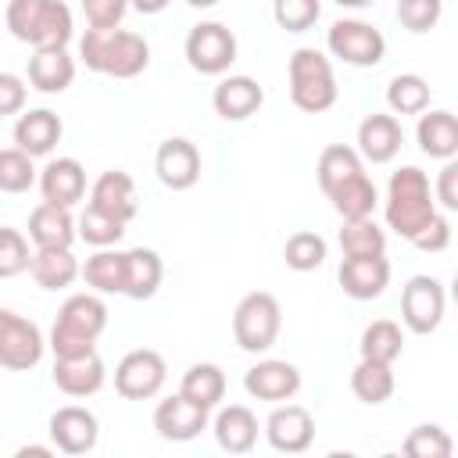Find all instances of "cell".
Returning <instances> with one entry per match:
<instances>
[{"mask_svg": "<svg viewBox=\"0 0 458 458\" xmlns=\"http://www.w3.org/2000/svg\"><path fill=\"white\" fill-rule=\"evenodd\" d=\"M79 57L93 72H104L114 79H132L147 68L150 47L143 36H136L129 29H86L79 39Z\"/></svg>", "mask_w": 458, "mask_h": 458, "instance_id": "1", "label": "cell"}, {"mask_svg": "<svg viewBox=\"0 0 458 458\" xmlns=\"http://www.w3.org/2000/svg\"><path fill=\"white\" fill-rule=\"evenodd\" d=\"M107 326V308L97 293H72L61 311L57 322L50 329V351L54 358H79V354H93L97 351V336Z\"/></svg>", "mask_w": 458, "mask_h": 458, "instance_id": "2", "label": "cell"}, {"mask_svg": "<svg viewBox=\"0 0 458 458\" xmlns=\"http://www.w3.org/2000/svg\"><path fill=\"white\" fill-rule=\"evenodd\" d=\"M433 215H437V204H433L426 172L415 165L397 168L386 186V225L401 240H415L429 225Z\"/></svg>", "mask_w": 458, "mask_h": 458, "instance_id": "3", "label": "cell"}, {"mask_svg": "<svg viewBox=\"0 0 458 458\" xmlns=\"http://www.w3.org/2000/svg\"><path fill=\"white\" fill-rule=\"evenodd\" d=\"M7 29L14 39L29 47H68L72 39V11L61 0H11Z\"/></svg>", "mask_w": 458, "mask_h": 458, "instance_id": "4", "label": "cell"}, {"mask_svg": "<svg viewBox=\"0 0 458 458\" xmlns=\"http://www.w3.org/2000/svg\"><path fill=\"white\" fill-rule=\"evenodd\" d=\"M290 100L308 114H322L336 104V79L322 50L301 47L290 54Z\"/></svg>", "mask_w": 458, "mask_h": 458, "instance_id": "5", "label": "cell"}, {"mask_svg": "<svg viewBox=\"0 0 458 458\" xmlns=\"http://www.w3.org/2000/svg\"><path fill=\"white\" fill-rule=\"evenodd\" d=\"M279 326H283V311H279V301L265 290H254L247 293L236 311H233V336L243 351L250 354H261L276 344L279 336Z\"/></svg>", "mask_w": 458, "mask_h": 458, "instance_id": "6", "label": "cell"}, {"mask_svg": "<svg viewBox=\"0 0 458 458\" xmlns=\"http://www.w3.org/2000/svg\"><path fill=\"white\" fill-rule=\"evenodd\" d=\"M326 47H329L333 57H340L344 64H354V68H372L386 54L383 32L369 21H358V18L333 21L329 32H326Z\"/></svg>", "mask_w": 458, "mask_h": 458, "instance_id": "7", "label": "cell"}, {"mask_svg": "<svg viewBox=\"0 0 458 458\" xmlns=\"http://www.w3.org/2000/svg\"><path fill=\"white\" fill-rule=\"evenodd\" d=\"M43 333L32 318H21L18 311L0 308V365L11 372H29L43 358Z\"/></svg>", "mask_w": 458, "mask_h": 458, "instance_id": "8", "label": "cell"}, {"mask_svg": "<svg viewBox=\"0 0 458 458\" xmlns=\"http://www.w3.org/2000/svg\"><path fill=\"white\" fill-rule=\"evenodd\" d=\"M186 61L200 75H222L236 61V36L222 21H200L186 36Z\"/></svg>", "mask_w": 458, "mask_h": 458, "instance_id": "9", "label": "cell"}, {"mask_svg": "<svg viewBox=\"0 0 458 458\" xmlns=\"http://www.w3.org/2000/svg\"><path fill=\"white\" fill-rule=\"evenodd\" d=\"M165 372L168 369L157 351H150V347L129 351L114 369V390L125 401H150L165 386Z\"/></svg>", "mask_w": 458, "mask_h": 458, "instance_id": "10", "label": "cell"}, {"mask_svg": "<svg viewBox=\"0 0 458 458\" xmlns=\"http://www.w3.org/2000/svg\"><path fill=\"white\" fill-rule=\"evenodd\" d=\"M444 304H447V297H444L440 279H433V276H411L408 286H404V293H401V318H404V326L411 333L426 336V333H433L440 326Z\"/></svg>", "mask_w": 458, "mask_h": 458, "instance_id": "11", "label": "cell"}, {"mask_svg": "<svg viewBox=\"0 0 458 458\" xmlns=\"http://www.w3.org/2000/svg\"><path fill=\"white\" fill-rule=\"evenodd\" d=\"M97 437H100V426H97V415L89 408H79V404H64L50 415V440L57 451L64 454H86L97 447Z\"/></svg>", "mask_w": 458, "mask_h": 458, "instance_id": "12", "label": "cell"}, {"mask_svg": "<svg viewBox=\"0 0 458 458\" xmlns=\"http://www.w3.org/2000/svg\"><path fill=\"white\" fill-rule=\"evenodd\" d=\"M265 437H268V444H272L276 451H283V454H301V451H308L311 440H315V419H311V411L301 408V404H283V408H276V411L268 415Z\"/></svg>", "mask_w": 458, "mask_h": 458, "instance_id": "13", "label": "cell"}, {"mask_svg": "<svg viewBox=\"0 0 458 458\" xmlns=\"http://www.w3.org/2000/svg\"><path fill=\"white\" fill-rule=\"evenodd\" d=\"M243 390L258 401H290L301 390V372H297V365H290L283 358H265L247 369Z\"/></svg>", "mask_w": 458, "mask_h": 458, "instance_id": "14", "label": "cell"}, {"mask_svg": "<svg viewBox=\"0 0 458 458\" xmlns=\"http://www.w3.org/2000/svg\"><path fill=\"white\" fill-rule=\"evenodd\" d=\"M154 172L157 179L168 186V190H190L197 179H200V154L190 140L182 136H172L157 147V157H154Z\"/></svg>", "mask_w": 458, "mask_h": 458, "instance_id": "15", "label": "cell"}, {"mask_svg": "<svg viewBox=\"0 0 458 458\" xmlns=\"http://www.w3.org/2000/svg\"><path fill=\"white\" fill-rule=\"evenodd\" d=\"M340 286L347 297L354 301H372L386 290L390 283V261L379 254V258H344L340 261V272H336Z\"/></svg>", "mask_w": 458, "mask_h": 458, "instance_id": "16", "label": "cell"}, {"mask_svg": "<svg viewBox=\"0 0 458 458\" xmlns=\"http://www.w3.org/2000/svg\"><path fill=\"white\" fill-rule=\"evenodd\" d=\"M39 193L47 204L75 208L86 193V172L75 157H57L39 172Z\"/></svg>", "mask_w": 458, "mask_h": 458, "instance_id": "17", "label": "cell"}, {"mask_svg": "<svg viewBox=\"0 0 458 458\" xmlns=\"http://www.w3.org/2000/svg\"><path fill=\"white\" fill-rule=\"evenodd\" d=\"M211 104H215V111L225 122H243V118H250L265 104V89L250 75H229V79H222L215 86Z\"/></svg>", "mask_w": 458, "mask_h": 458, "instance_id": "18", "label": "cell"}, {"mask_svg": "<svg viewBox=\"0 0 458 458\" xmlns=\"http://www.w3.org/2000/svg\"><path fill=\"white\" fill-rule=\"evenodd\" d=\"M204 426H208V411L197 408L193 401H186L182 394L165 397L154 408V429L165 440H193V437H200Z\"/></svg>", "mask_w": 458, "mask_h": 458, "instance_id": "19", "label": "cell"}, {"mask_svg": "<svg viewBox=\"0 0 458 458\" xmlns=\"http://www.w3.org/2000/svg\"><path fill=\"white\" fill-rule=\"evenodd\" d=\"M401 150V122L394 114H369L358 125V154L372 165L394 161Z\"/></svg>", "mask_w": 458, "mask_h": 458, "instance_id": "20", "label": "cell"}, {"mask_svg": "<svg viewBox=\"0 0 458 458\" xmlns=\"http://www.w3.org/2000/svg\"><path fill=\"white\" fill-rule=\"evenodd\" d=\"M54 383L68 397H89L104 386V361L97 351L79 358H54Z\"/></svg>", "mask_w": 458, "mask_h": 458, "instance_id": "21", "label": "cell"}, {"mask_svg": "<svg viewBox=\"0 0 458 458\" xmlns=\"http://www.w3.org/2000/svg\"><path fill=\"white\" fill-rule=\"evenodd\" d=\"M75 79V61L64 47H39L29 57V82L39 93H64Z\"/></svg>", "mask_w": 458, "mask_h": 458, "instance_id": "22", "label": "cell"}, {"mask_svg": "<svg viewBox=\"0 0 458 458\" xmlns=\"http://www.w3.org/2000/svg\"><path fill=\"white\" fill-rule=\"evenodd\" d=\"M57 140H61V118L54 111H47V107H36V111H29V114H21L14 122V143L29 157L50 154L57 147Z\"/></svg>", "mask_w": 458, "mask_h": 458, "instance_id": "23", "label": "cell"}, {"mask_svg": "<svg viewBox=\"0 0 458 458\" xmlns=\"http://www.w3.org/2000/svg\"><path fill=\"white\" fill-rule=\"evenodd\" d=\"M89 204L100 208V211H107V215H114V218H122V222L129 225L132 215H136V186H132V179H129L125 172L111 168V172H104V175L93 182Z\"/></svg>", "mask_w": 458, "mask_h": 458, "instance_id": "24", "label": "cell"}, {"mask_svg": "<svg viewBox=\"0 0 458 458\" xmlns=\"http://www.w3.org/2000/svg\"><path fill=\"white\" fill-rule=\"evenodd\" d=\"M215 440L229 454H247L258 444V419L243 404H229L215 415Z\"/></svg>", "mask_w": 458, "mask_h": 458, "instance_id": "25", "label": "cell"}, {"mask_svg": "<svg viewBox=\"0 0 458 458\" xmlns=\"http://www.w3.org/2000/svg\"><path fill=\"white\" fill-rule=\"evenodd\" d=\"M415 140H419L422 154L440 157V161H451V157L458 154V118H454L451 111H429V114H419Z\"/></svg>", "mask_w": 458, "mask_h": 458, "instance_id": "26", "label": "cell"}, {"mask_svg": "<svg viewBox=\"0 0 458 458\" xmlns=\"http://www.w3.org/2000/svg\"><path fill=\"white\" fill-rule=\"evenodd\" d=\"M29 272L36 286L43 290H64L79 279V261L72 258V247H36Z\"/></svg>", "mask_w": 458, "mask_h": 458, "instance_id": "27", "label": "cell"}, {"mask_svg": "<svg viewBox=\"0 0 458 458\" xmlns=\"http://www.w3.org/2000/svg\"><path fill=\"white\" fill-rule=\"evenodd\" d=\"M29 240L36 247H72L75 240V218L68 215V208L57 204H39L29 215Z\"/></svg>", "mask_w": 458, "mask_h": 458, "instance_id": "28", "label": "cell"}, {"mask_svg": "<svg viewBox=\"0 0 458 458\" xmlns=\"http://www.w3.org/2000/svg\"><path fill=\"white\" fill-rule=\"evenodd\" d=\"M161 276H165V268H161L157 250H150V247L125 250V290H122L125 297H132V301L154 297L161 286Z\"/></svg>", "mask_w": 458, "mask_h": 458, "instance_id": "29", "label": "cell"}, {"mask_svg": "<svg viewBox=\"0 0 458 458\" xmlns=\"http://www.w3.org/2000/svg\"><path fill=\"white\" fill-rule=\"evenodd\" d=\"M326 197L333 200V208H336V215L344 222L372 218V211H376V186H372V179L365 172H354L351 179H344L340 186H333Z\"/></svg>", "mask_w": 458, "mask_h": 458, "instance_id": "30", "label": "cell"}, {"mask_svg": "<svg viewBox=\"0 0 458 458\" xmlns=\"http://www.w3.org/2000/svg\"><path fill=\"white\" fill-rule=\"evenodd\" d=\"M179 394H182L186 401H193L197 408L211 411V408L225 397V372H222L218 365H211V361L190 365V369H186V376H182Z\"/></svg>", "mask_w": 458, "mask_h": 458, "instance_id": "31", "label": "cell"}, {"mask_svg": "<svg viewBox=\"0 0 458 458\" xmlns=\"http://www.w3.org/2000/svg\"><path fill=\"white\" fill-rule=\"evenodd\" d=\"M79 276L97 293H122L125 290V254L100 247L97 254L86 258V265H79Z\"/></svg>", "mask_w": 458, "mask_h": 458, "instance_id": "32", "label": "cell"}, {"mask_svg": "<svg viewBox=\"0 0 458 458\" xmlns=\"http://www.w3.org/2000/svg\"><path fill=\"white\" fill-rule=\"evenodd\" d=\"M401 347H404V336H401V326L390 322V318H376L372 326H365L361 333V358L369 361H383V365H394L401 358Z\"/></svg>", "mask_w": 458, "mask_h": 458, "instance_id": "33", "label": "cell"}, {"mask_svg": "<svg viewBox=\"0 0 458 458\" xmlns=\"http://www.w3.org/2000/svg\"><path fill=\"white\" fill-rule=\"evenodd\" d=\"M351 390H354V397L365 401V404H383V401H390V394H394V372H390V365L361 358V361L354 365V372H351Z\"/></svg>", "mask_w": 458, "mask_h": 458, "instance_id": "34", "label": "cell"}, {"mask_svg": "<svg viewBox=\"0 0 458 458\" xmlns=\"http://www.w3.org/2000/svg\"><path fill=\"white\" fill-rule=\"evenodd\" d=\"M340 250H344V258H379L386 250V233L372 218L344 222V229H340Z\"/></svg>", "mask_w": 458, "mask_h": 458, "instance_id": "35", "label": "cell"}, {"mask_svg": "<svg viewBox=\"0 0 458 458\" xmlns=\"http://www.w3.org/2000/svg\"><path fill=\"white\" fill-rule=\"evenodd\" d=\"M318 186L322 193H329L333 186H340L344 179H351L354 172H361V157L354 147H344V143H329L322 154H318Z\"/></svg>", "mask_w": 458, "mask_h": 458, "instance_id": "36", "label": "cell"}, {"mask_svg": "<svg viewBox=\"0 0 458 458\" xmlns=\"http://www.w3.org/2000/svg\"><path fill=\"white\" fill-rule=\"evenodd\" d=\"M386 104L394 114H422L429 107V86L422 75H394L386 86Z\"/></svg>", "mask_w": 458, "mask_h": 458, "instance_id": "37", "label": "cell"}, {"mask_svg": "<svg viewBox=\"0 0 458 458\" xmlns=\"http://www.w3.org/2000/svg\"><path fill=\"white\" fill-rule=\"evenodd\" d=\"M75 225H79L75 236H82V240L93 243V247H111V243H118L122 233H125V222H122V218H114V215H107V211H100V208H93V204H86V211L79 215Z\"/></svg>", "mask_w": 458, "mask_h": 458, "instance_id": "38", "label": "cell"}, {"mask_svg": "<svg viewBox=\"0 0 458 458\" xmlns=\"http://www.w3.org/2000/svg\"><path fill=\"white\" fill-rule=\"evenodd\" d=\"M283 261L293 272H311L326 261V240L318 233H293L283 247Z\"/></svg>", "mask_w": 458, "mask_h": 458, "instance_id": "39", "label": "cell"}, {"mask_svg": "<svg viewBox=\"0 0 458 458\" xmlns=\"http://www.w3.org/2000/svg\"><path fill=\"white\" fill-rule=\"evenodd\" d=\"M32 182H36L32 157L18 147L0 150V193H25Z\"/></svg>", "mask_w": 458, "mask_h": 458, "instance_id": "40", "label": "cell"}, {"mask_svg": "<svg viewBox=\"0 0 458 458\" xmlns=\"http://www.w3.org/2000/svg\"><path fill=\"white\" fill-rule=\"evenodd\" d=\"M322 4L318 0H272V18L286 32H304L318 21Z\"/></svg>", "mask_w": 458, "mask_h": 458, "instance_id": "41", "label": "cell"}, {"mask_svg": "<svg viewBox=\"0 0 458 458\" xmlns=\"http://www.w3.org/2000/svg\"><path fill=\"white\" fill-rule=\"evenodd\" d=\"M404 454H411V458H447L451 454V437L440 426H415L404 437Z\"/></svg>", "mask_w": 458, "mask_h": 458, "instance_id": "42", "label": "cell"}, {"mask_svg": "<svg viewBox=\"0 0 458 458\" xmlns=\"http://www.w3.org/2000/svg\"><path fill=\"white\" fill-rule=\"evenodd\" d=\"M29 261H32L29 240H25L18 229L0 225V279H11V276H18V272H25Z\"/></svg>", "mask_w": 458, "mask_h": 458, "instance_id": "43", "label": "cell"}, {"mask_svg": "<svg viewBox=\"0 0 458 458\" xmlns=\"http://www.w3.org/2000/svg\"><path fill=\"white\" fill-rule=\"evenodd\" d=\"M444 14V0H397V18L408 32H429Z\"/></svg>", "mask_w": 458, "mask_h": 458, "instance_id": "44", "label": "cell"}, {"mask_svg": "<svg viewBox=\"0 0 458 458\" xmlns=\"http://www.w3.org/2000/svg\"><path fill=\"white\" fill-rule=\"evenodd\" d=\"M129 0H82V14L89 21V29H118V21L125 18Z\"/></svg>", "mask_w": 458, "mask_h": 458, "instance_id": "45", "label": "cell"}, {"mask_svg": "<svg viewBox=\"0 0 458 458\" xmlns=\"http://www.w3.org/2000/svg\"><path fill=\"white\" fill-rule=\"evenodd\" d=\"M419 250H429V254H437V250H444L447 243H451V222L444 218V215H433L429 218V225L411 240Z\"/></svg>", "mask_w": 458, "mask_h": 458, "instance_id": "46", "label": "cell"}, {"mask_svg": "<svg viewBox=\"0 0 458 458\" xmlns=\"http://www.w3.org/2000/svg\"><path fill=\"white\" fill-rule=\"evenodd\" d=\"M25 107V82L11 72H0V114H18Z\"/></svg>", "mask_w": 458, "mask_h": 458, "instance_id": "47", "label": "cell"}, {"mask_svg": "<svg viewBox=\"0 0 458 458\" xmlns=\"http://www.w3.org/2000/svg\"><path fill=\"white\" fill-rule=\"evenodd\" d=\"M437 200L447 208V211H458V165L447 161L440 168V179H437Z\"/></svg>", "mask_w": 458, "mask_h": 458, "instance_id": "48", "label": "cell"}, {"mask_svg": "<svg viewBox=\"0 0 458 458\" xmlns=\"http://www.w3.org/2000/svg\"><path fill=\"white\" fill-rule=\"evenodd\" d=\"M140 14H157V11H165L168 7V0H129Z\"/></svg>", "mask_w": 458, "mask_h": 458, "instance_id": "49", "label": "cell"}, {"mask_svg": "<svg viewBox=\"0 0 458 458\" xmlns=\"http://www.w3.org/2000/svg\"><path fill=\"white\" fill-rule=\"evenodd\" d=\"M29 454H32V458H50V447H39V444H29V447H21V451H18V458H29Z\"/></svg>", "mask_w": 458, "mask_h": 458, "instance_id": "50", "label": "cell"}, {"mask_svg": "<svg viewBox=\"0 0 458 458\" xmlns=\"http://www.w3.org/2000/svg\"><path fill=\"white\" fill-rule=\"evenodd\" d=\"M340 7H354V11H361V7H369L372 0H336Z\"/></svg>", "mask_w": 458, "mask_h": 458, "instance_id": "51", "label": "cell"}, {"mask_svg": "<svg viewBox=\"0 0 458 458\" xmlns=\"http://www.w3.org/2000/svg\"><path fill=\"white\" fill-rule=\"evenodd\" d=\"M186 4H190V7H215L218 0H186Z\"/></svg>", "mask_w": 458, "mask_h": 458, "instance_id": "52", "label": "cell"}]
</instances>
